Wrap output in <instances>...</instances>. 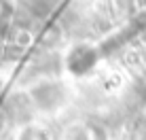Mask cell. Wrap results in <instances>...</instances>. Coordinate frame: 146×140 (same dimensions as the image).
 Segmentation results:
<instances>
[{
    "instance_id": "6da1fadb",
    "label": "cell",
    "mask_w": 146,
    "mask_h": 140,
    "mask_svg": "<svg viewBox=\"0 0 146 140\" xmlns=\"http://www.w3.org/2000/svg\"><path fill=\"white\" fill-rule=\"evenodd\" d=\"M17 140H51V136H49V132L44 127L36 125V123H28V125H23L19 129Z\"/></svg>"
}]
</instances>
